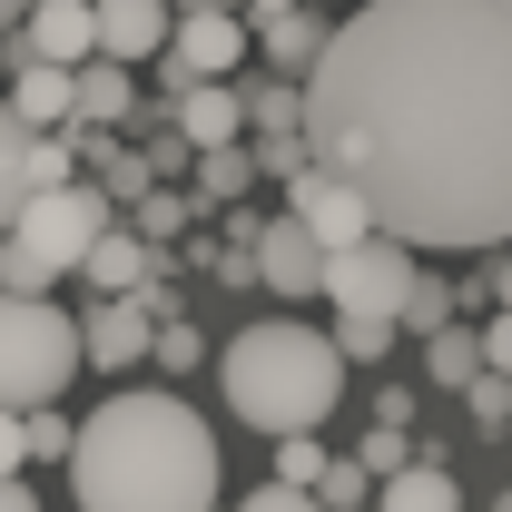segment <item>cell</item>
I'll use <instances>...</instances> for the list:
<instances>
[{
    "label": "cell",
    "instance_id": "7402d4cb",
    "mask_svg": "<svg viewBox=\"0 0 512 512\" xmlns=\"http://www.w3.org/2000/svg\"><path fill=\"white\" fill-rule=\"evenodd\" d=\"M256 178H266V168H256L247 138H227V148H197V197H207V207H237Z\"/></svg>",
    "mask_w": 512,
    "mask_h": 512
},
{
    "label": "cell",
    "instance_id": "ffe728a7",
    "mask_svg": "<svg viewBox=\"0 0 512 512\" xmlns=\"http://www.w3.org/2000/svg\"><path fill=\"white\" fill-rule=\"evenodd\" d=\"M69 119H89V128L138 119V79H128L119 50H89V60H79V109H69Z\"/></svg>",
    "mask_w": 512,
    "mask_h": 512
},
{
    "label": "cell",
    "instance_id": "d590c367",
    "mask_svg": "<svg viewBox=\"0 0 512 512\" xmlns=\"http://www.w3.org/2000/svg\"><path fill=\"white\" fill-rule=\"evenodd\" d=\"M0 512H40V493H30L20 473H0Z\"/></svg>",
    "mask_w": 512,
    "mask_h": 512
},
{
    "label": "cell",
    "instance_id": "484cf974",
    "mask_svg": "<svg viewBox=\"0 0 512 512\" xmlns=\"http://www.w3.org/2000/svg\"><path fill=\"white\" fill-rule=\"evenodd\" d=\"M355 463H365L375 483H384V473H404V463H414V424H384V414H375V434L355 444Z\"/></svg>",
    "mask_w": 512,
    "mask_h": 512
},
{
    "label": "cell",
    "instance_id": "9c48e42d",
    "mask_svg": "<svg viewBox=\"0 0 512 512\" xmlns=\"http://www.w3.org/2000/svg\"><path fill=\"white\" fill-rule=\"evenodd\" d=\"M256 276H266L276 296H325V237L296 207H276V217L256 227Z\"/></svg>",
    "mask_w": 512,
    "mask_h": 512
},
{
    "label": "cell",
    "instance_id": "d6986e66",
    "mask_svg": "<svg viewBox=\"0 0 512 512\" xmlns=\"http://www.w3.org/2000/svg\"><path fill=\"white\" fill-rule=\"evenodd\" d=\"M79 276H89L99 296H128V286H148V276H158V247L128 227V207L99 227V247H89V266H79Z\"/></svg>",
    "mask_w": 512,
    "mask_h": 512
},
{
    "label": "cell",
    "instance_id": "e0dca14e",
    "mask_svg": "<svg viewBox=\"0 0 512 512\" xmlns=\"http://www.w3.org/2000/svg\"><path fill=\"white\" fill-rule=\"evenodd\" d=\"M375 512H463V483H453V463L434 444H414V463L375 483Z\"/></svg>",
    "mask_w": 512,
    "mask_h": 512
},
{
    "label": "cell",
    "instance_id": "f546056e",
    "mask_svg": "<svg viewBox=\"0 0 512 512\" xmlns=\"http://www.w3.org/2000/svg\"><path fill=\"white\" fill-rule=\"evenodd\" d=\"M316 493H325V512H345V503H365V493H375V473H365L355 453H335V463L316 473Z\"/></svg>",
    "mask_w": 512,
    "mask_h": 512
},
{
    "label": "cell",
    "instance_id": "5bb4252c",
    "mask_svg": "<svg viewBox=\"0 0 512 512\" xmlns=\"http://www.w3.org/2000/svg\"><path fill=\"white\" fill-rule=\"evenodd\" d=\"M247 30H256V50H266V69H276V79H306L335 20H325L316 0H286V10H266V20H247Z\"/></svg>",
    "mask_w": 512,
    "mask_h": 512
},
{
    "label": "cell",
    "instance_id": "1f68e13d",
    "mask_svg": "<svg viewBox=\"0 0 512 512\" xmlns=\"http://www.w3.org/2000/svg\"><path fill=\"white\" fill-rule=\"evenodd\" d=\"M237 512H325V493H316V483H256Z\"/></svg>",
    "mask_w": 512,
    "mask_h": 512
},
{
    "label": "cell",
    "instance_id": "6da1fadb",
    "mask_svg": "<svg viewBox=\"0 0 512 512\" xmlns=\"http://www.w3.org/2000/svg\"><path fill=\"white\" fill-rule=\"evenodd\" d=\"M306 138L384 237L493 256L512 237V0H365L306 69Z\"/></svg>",
    "mask_w": 512,
    "mask_h": 512
},
{
    "label": "cell",
    "instance_id": "d4e9b609",
    "mask_svg": "<svg viewBox=\"0 0 512 512\" xmlns=\"http://www.w3.org/2000/svg\"><path fill=\"white\" fill-rule=\"evenodd\" d=\"M463 414H473L483 434H512V375L503 365H483V375L463 384Z\"/></svg>",
    "mask_w": 512,
    "mask_h": 512
},
{
    "label": "cell",
    "instance_id": "52a82bcc",
    "mask_svg": "<svg viewBox=\"0 0 512 512\" xmlns=\"http://www.w3.org/2000/svg\"><path fill=\"white\" fill-rule=\"evenodd\" d=\"M60 178H79V138H69V128H30L10 99H0V227H10L40 188H60Z\"/></svg>",
    "mask_w": 512,
    "mask_h": 512
},
{
    "label": "cell",
    "instance_id": "f35d334b",
    "mask_svg": "<svg viewBox=\"0 0 512 512\" xmlns=\"http://www.w3.org/2000/svg\"><path fill=\"white\" fill-rule=\"evenodd\" d=\"M493 512H512V493H493Z\"/></svg>",
    "mask_w": 512,
    "mask_h": 512
},
{
    "label": "cell",
    "instance_id": "ba28073f",
    "mask_svg": "<svg viewBox=\"0 0 512 512\" xmlns=\"http://www.w3.org/2000/svg\"><path fill=\"white\" fill-rule=\"evenodd\" d=\"M247 50H256V30L237 20V10H178V30H168L158 69H168V89H178V79H237Z\"/></svg>",
    "mask_w": 512,
    "mask_h": 512
},
{
    "label": "cell",
    "instance_id": "74e56055",
    "mask_svg": "<svg viewBox=\"0 0 512 512\" xmlns=\"http://www.w3.org/2000/svg\"><path fill=\"white\" fill-rule=\"evenodd\" d=\"M178 10H227V0H178Z\"/></svg>",
    "mask_w": 512,
    "mask_h": 512
},
{
    "label": "cell",
    "instance_id": "ac0fdd59",
    "mask_svg": "<svg viewBox=\"0 0 512 512\" xmlns=\"http://www.w3.org/2000/svg\"><path fill=\"white\" fill-rule=\"evenodd\" d=\"M10 109H20L30 128H69V109H79V69L30 50V60L10 69Z\"/></svg>",
    "mask_w": 512,
    "mask_h": 512
},
{
    "label": "cell",
    "instance_id": "e575fe53",
    "mask_svg": "<svg viewBox=\"0 0 512 512\" xmlns=\"http://www.w3.org/2000/svg\"><path fill=\"white\" fill-rule=\"evenodd\" d=\"M483 296H493V306H512V247L483 256Z\"/></svg>",
    "mask_w": 512,
    "mask_h": 512
},
{
    "label": "cell",
    "instance_id": "f1b7e54d",
    "mask_svg": "<svg viewBox=\"0 0 512 512\" xmlns=\"http://www.w3.org/2000/svg\"><path fill=\"white\" fill-rule=\"evenodd\" d=\"M69 444H79V424L60 404H30V463H69Z\"/></svg>",
    "mask_w": 512,
    "mask_h": 512
},
{
    "label": "cell",
    "instance_id": "5b68a950",
    "mask_svg": "<svg viewBox=\"0 0 512 512\" xmlns=\"http://www.w3.org/2000/svg\"><path fill=\"white\" fill-rule=\"evenodd\" d=\"M109 217H119V197L99 188V178H60V188H40L10 227H0V286H60V276H79Z\"/></svg>",
    "mask_w": 512,
    "mask_h": 512
},
{
    "label": "cell",
    "instance_id": "603a6c76",
    "mask_svg": "<svg viewBox=\"0 0 512 512\" xmlns=\"http://www.w3.org/2000/svg\"><path fill=\"white\" fill-rule=\"evenodd\" d=\"M286 128H306V79H247V138H286Z\"/></svg>",
    "mask_w": 512,
    "mask_h": 512
},
{
    "label": "cell",
    "instance_id": "2e32d148",
    "mask_svg": "<svg viewBox=\"0 0 512 512\" xmlns=\"http://www.w3.org/2000/svg\"><path fill=\"white\" fill-rule=\"evenodd\" d=\"M168 30H178V0H99V50H119L128 69L158 60Z\"/></svg>",
    "mask_w": 512,
    "mask_h": 512
},
{
    "label": "cell",
    "instance_id": "4316f807",
    "mask_svg": "<svg viewBox=\"0 0 512 512\" xmlns=\"http://www.w3.org/2000/svg\"><path fill=\"white\" fill-rule=\"evenodd\" d=\"M197 355H207V335L188 316H158V345H148V365H168V375H197Z\"/></svg>",
    "mask_w": 512,
    "mask_h": 512
},
{
    "label": "cell",
    "instance_id": "44dd1931",
    "mask_svg": "<svg viewBox=\"0 0 512 512\" xmlns=\"http://www.w3.org/2000/svg\"><path fill=\"white\" fill-rule=\"evenodd\" d=\"M197 207H207V197H197V178H158V188H148V197H138V207H128V227H138L148 247H168V237L188 227Z\"/></svg>",
    "mask_w": 512,
    "mask_h": 512
},
{
    "label": "cell",
    "instance_id": "3957f363",
    "mask_svg": "<svg viewBox=\"0 0 512 512\" xmlns=\"http://www.w3.org/2000/svg\"><path fill=\"white\" fill-rule=\"evenodd\" d=\"M217 394H227V414L247 424V434H316L325 414L345 404V345L316 335V325L296 316H256L247 335H227V355H217Z\"/></svg>",
    "mask_w": 512,
    "mask_h": 512
},
{
    "label": "cell",
    "instance_id": "8992f818",
    "mask_svg": "<svg viewBox=\"0 0 512 512\" xmlns=\"http://www.w3.org/2000/svg\"><path fill=\"white\" fill-rule=\"evenodd\" d=\"M89 365L79 316L50 306V286H0V404H60L69 375Z\"/></svg>",
    "mask_w": 512,
    "mask_h": 512
},
{
    "label": "cell",
    "instance_id": "7c38bea8",
    "mask_svg": "<svg viewBox=\"0 0 512 512\" xmlns=\"http://www.w3.org/2000/svg\"><path fill=\"white\" fill-rule=\"evenodd\" d=\"M168 119L188 128V148L247 138V79H178V89H168Z\"/></svg>",
    "mask_w": 512,
    "mask_h": 512
},
{
    "label": "cell",
    "instance_id": "8d00e7d4",
    "mask_svg": "<svg viewBox=\"0 0 512 512\" xmlns=\"http://www.w3.org/2000/svg\"><path fill=\"white\" fill-rule=\"evenodd\" d=\"M20 10H30V0H0V40H10V30H20Z\"/></svg>",
    "mask_w": 512,
    "mask_h": 512
},
{
    "label": "cell",
    "instance_id": "83f0119b",
    "mask_svg": "<svg viewBox=\"0 0 512 512\" xmlns=\"http://www.w3.org/2000/svg\"><path fill=\"white\" fill-rule=\"evenodd\" d=\"M453 306H463V296H453L444 276H424V266H414V296H404V325H414V335H434V325H453Z\"/></svg>",
    "mask_w": 512,
    "mask_h": 512
},
{
    "label": "cell",
    "instance_id": "7a4b0ae2",
    "mask_svg": "<svg viewBox=\"0 0 512 512\" xmlns=\"http://www.w3.org/2000/svg\"><path fill=\"white\" fill-rule=\"evenodd\" d=\"M217 424L188 394H109L79 414L69 444V503L79 512H217Z\"/></svg>",
    "mask_w": 512,
    "mask_h": 512
},
{
    "label": "cell",
    "instance_id": "8fae6325",
    "mask_svg": "<svg viewBox=\"0 0 512 512\" xmlns=\"http://www.w3.org/2000/svg\"><path fill=\"white\" fill-rule=\"evenodd\" d=\"M79 345H89V365L99 375H128V365H148V345H158V316H148V296L128 286V296H99L89 316H79Z\"/></svg>",
    "mask_w": 512,
    "mask_h": 512
},
{
    "label": "cell",
    "instance_id": "9a60e30c",
    "mask_svg": "<svg viewBox=\"0 0 512 512\" xmlns=\"http://www.w3.org/2000/svg\"><path fill=\"white\" fill-rule=\"evenodd\" d=\"M20 40H30V50H40V60H89V50H99V0H30V10H20Z\"/></svg>",
    "mask_w": 512,
    "mask_h": 512
},
{
    "label": "cell",
    "instance_id": "836d02e7",
    "mask_svg": "<svg viewBox=\"0 0 512 512\" xmlns=\"http://www.w3.org/2000/svg\"><path fill=\"white\" fill-rule=\"evenodd\" d=\"M483 365H503V375H512V306H503V316H483Z\"/></svg>",
    "mask_w": 512,
    "mask_h": 512
},
{
    "label": "cell",
    "instance_id": "cb8c5ba5",
    "mask_svg": "<svg viewBox=\"0 0 512 512\" xmlns=\"http://www.w3.org/2000/svg\"><path fill=\"white\" fill-rule=\"evenodd\" d=\"M424 375L444 384V394H463V384L483 375V335H473V325H434V335H424Z\"/></svg>",
    "mask_w": 512,
    "mask_h": 512
},
{
    "label": "cell",
    "instance_id": "d6a6232c",
    "mask_svg": "<svg viewBox=\"0 0 512 512\" xmlns=\"http://www.w3.org/2000/svg\"><path fill=\"white\" fill-rule=\"evenodd\" d=\"M20 463H30V414L0 404V473H20Z\"/></svg>",
    "mask_w": 512,
    "mask_h": 512
},
{
    "label": "cell",
    "instance_id": "277c9868",
    "mask_svg": "<svg viewBox=\"0 0 512 512\" xmlns=\"http://www.w3.org/2000/svg\"><path fill=\"white\" fill-rule=\"evenodd\" d=\"M404 296H414V247L404 237H355L325 256V306H335V345L345 365H384L404 335Z\"/></svg>",
    "mask_w": 512,
    "mask_h": 512
},
{
    "label": "cell",
    "instance_id": "30bf717a",
    "mask_svg": "<svg viewBox=\"0 0 512 512\" xmlns=\"http://www.w3.org/2000/svg\"><path fill=\"white\" fill-rule=\"evenodd\" d=\"M286 207H296V217H306V227L325 237V256H335V247H355V237H375V207L355 197V178H335L325 158L306 168V178H286Z\"/></svg>",
    "mask_w": 512,
    "mask_h": 512
},
{
    "label": "cell",
    "instance_id": "ab89813d",
    "mask_svg": "<svg viewBox=\"0 0 512 512\" xmlns=\"http://www.w3.org/2000/svg\"><path fill=\"white\" fill-rule=\"evenodd\" d=\"M345 512H365V503H345Z\"/></svg>",
    "mask_w": 512,
    "mask_h": 512
},
{
    "label": "cell",
    "instance_id": "4dcf8cb0",
    "mask_svg": "<svg viewBox=\"0 0 512 512\" xmlns=\"http://www.w3.org/2000/svg\"><path fill=\"white\" fill-rule=\"evenodd\" d=\"M325 463H335V453H325L316 434H276V483H316Z\"/></svg>",
    "mask_w": 512,
    "mask_h": 512
},
{
    "label": "cell",
    "instance_id": "4fadbf2b",
    "mask_svg": "<svg viewBox=\"0 0 512 512\" xmlns=\"http://www.w3.org/2000/svg\"><path fill=\"white\" fill-rule=\"evenodd\" d=\"M69 138H79V178H99V188L119 197V207H138V197L158 188V168H148V148H128L119 128H89V119H69Z\"/></svg>",
    "mask_w": 512,
    "mask_h": 512
}]
</instances>
